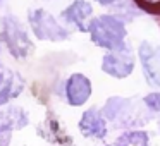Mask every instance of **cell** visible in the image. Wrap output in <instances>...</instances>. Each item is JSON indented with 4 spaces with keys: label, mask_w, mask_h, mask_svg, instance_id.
I'll return each instance as SVG.
<instances>
[{
    "label": "cell",
    "mask_w": 160,
    "mask_h": 146,
    "mask_svg": "<svg viewBox=\"0 0 160 146\" xmlns=\"http://www.w3.org/2000/svg\"><path fill=\"white\" fill-rule=\"evenodd\" d=\"M91 35V40L102 48L117 50L124 45L126 28L124 22L119 21L114 16H100L93 19L88 28Z\"/></svg>",
    "instance_id": "cell-1"
},
{
    "label": "cell",
    "mask_w": 160,
    "mask_h": 146,
    "mask_svg": "<svg viewBox=\"0 0 160 146\" xmlns=\"http://www.w3.org/2000/svg\"><path fill=\"white\" fill-rule=\"evenodd\" d=\"M2 38L7 43L9 50L14 57L18 59H24L31 53L33 43L29 41L26 31L22 29L21 22L12 16H7L4 19V31H2Z\"/></svg>",
    "instance_id": "cell-2"
},
{
    "label": "cell",
    "mask_w": 160,
    "mask_h": 146,
    "mask_svg": "<svg viewBox=\"0 0 160 146\" xmlns=\"http://www.w3.org/2000/svg\"><path fill=\"white\" fill-rule=\"evenodd\" d=\"M29 24L33 28V33L38 36L40 40H66L67 31L60 24H57V21L48 14V12L36 9V11L29 12Z\"/></svg>",
    "instance_id": "cell-3"
},
{
    "label": "cell",
    "mask_w": 160,
    "mask_h": 146,
    "mask_svg": "<svg viewBox=\"0 0 160 146\" xmlns=\"http://www.w3.org/2000/svg\"><path fill=\"white\" fill-rule=\"evenodd\" d=\"M132 57L131 52H129L128 46L122 45L121 48L112 50V53L103 57V64H102V69L107 74L117 77V79H122V77L129 76L132 72Z\"/></svg>",
    "instance_id": "cell-4"
},
{
    "label": "cell",
    "mask_w": 160,
    "mask_h": 146,
    "mask_svg": "<svg viewBox=\"0 0 160 146\" xmlns=\"http://www.w3.org/2000/svg\"><path fill=\"white\" fill-rule=\"evenodd\" d=\"M66 93H67V101L74 107L83 105L91 95V84L90 79L84 77L83 74H72L66 84Z\"/></svg>",
    "instance_id": "cell-5"
},
{
    "label": "cell",
    "mask_w": 160,
    "mask_h": 146,
    "mask_svg": "<svg viewBox=\"0 0 160 146\" xmlns=\"http://www.w3.org/2000/svg\"><path fill=\"white\" fill-rule=\"evenodd\" d=\"M139 57L143 62V69L150 84L160 86V53L152 48L148 41H143L139 46Z\"/></svg>",
    "instance_id": "cell-6"
},
{
    "label": "cell",
    "mask_w": 160,
    "mask_h": 146,
    "mask_svg": "<svg viewBox=\"0 0 160 146\" xmlns=\"http://www.w3.org/2000/svg\"><path fill=\"white\" fill-rule=\"evenodd\" d=\"M91 12L93 11H91L90 4H86L83 0H78V2H74L72 5H69V7L62 12V17L66 19L67 22L74 24L79 31H88L90 26L86 24V19L91 16Z\"/></svg>",
    "instance_id": "cell-7"
},
{
    "label": "cell",
    "mask_w": 160,
    "mask_h": 146,
    "mask_svg": "<svg viewBox=\"0 0 160 146\" xmlns=\"http://www.w3.org/2000/svg\"><path fill=\"white\" fill-rule=\"evenodd\" d=\"M22 91V79L12 71L0 72V105H5L11 98H16Z\"/></svg>",
    "instance_id": "cell-8"
},
{
    "label": "cell",
    "mask_w": 160,
    "mask_h": 146,
    "mask_svg": "<svg viewBox=\"0 0 160 146\" xmlns=\"http://www.w3.org/2000/svg\"><path fill=\"white\" fill-rule=\"evenodd\" d=\"M79 129L83 131L84 136H93V138H103L105 132H107L105 120L100 117V114L95 108L83 114L79 120Z\"/></svg>",
    "instance_id": "cell-9"
},
{
    "label": "cell",
    "mask_w": 160,
    "mask_h": 146,
    "mask_svg": "<svg viewBox=\"0 0 160 146\" xmlns=\"http://www.w3.org/2000/svg\"><path fill=\"white\" fill-rule=\"evenodd\" d=\"M28 124L26 114L19 108H9L0 112V132H11L12 129H19Z\"/></svg>",
    "instance_id": "cell-10"
},
{
    "label": "cell",
    "mask_w": 160,
    "mask_h": 146,
    "mask_svg": "<svg viewBox=\"0 0 160 146\" xmlns=\"http://www.w3.org/2000/svg\"><path fill=\"white\" fill-rule=\"evenodd\" d=\"M115 146H148V136L146 132H128L117 139Z\"/></svg>",
    "instance_id": "cell-11"
},
{
    "label": "cell",
    "mask_w": 160,
    "mask_h": 146,
    "mask_svg": "<svg viewBox=\"0 0 160 146\" xmlns=\"http://www.w3.org/2000/svg\"><path fill=\"white\" fill-rule=\"evenodd\" d=\"M141 11L148 12V14L160 16V0H134Z\"/></svg>",
    "instance_id": "cell-12"
},
{
    "label": "cell",
    "mask_w": 160,
    "mask_h": 146,
    "mask_svg": "<svg viewBox=\"0 0 160 146\" xmlns=\"http://www.w3.org/2000/svg\"><path fill=\"white\" fill-rule=\"evenodd\" d=\"M145 103L148 105L152 110L160 112V93H152L145 98Z\"/></svg>",
    "instance_id": "cell-13"
},
{
    "label": "cell",
    "mask_w": 160,
    "mask_h": 146,
    "mask_svg": "<svg viewBox=\"0 0 160 146\" xmlns=\"http://www.w3.org/2000/svg\"><path fill=\"white\" fill-rule=\"evenodd\" d=\"M97 2H100V4H112V2H115V0H97Z\"/></svg>",
    "instance_id": "cell-14"
},
{
    "label": "cell",
    "mask_w": 160,
    "mask_h": 146,
    "mask_svg": "<svg viewBox=\"0 0 160 146\" xmlns=\"http://www.w3.org/2000/svg\"><path fill=\"white\" fill-rule=\"evenodd\" d=\"M158 125H160V122H158Z\"/></svg>",
    "instance_id": "cell-15"
}]
</instances>
